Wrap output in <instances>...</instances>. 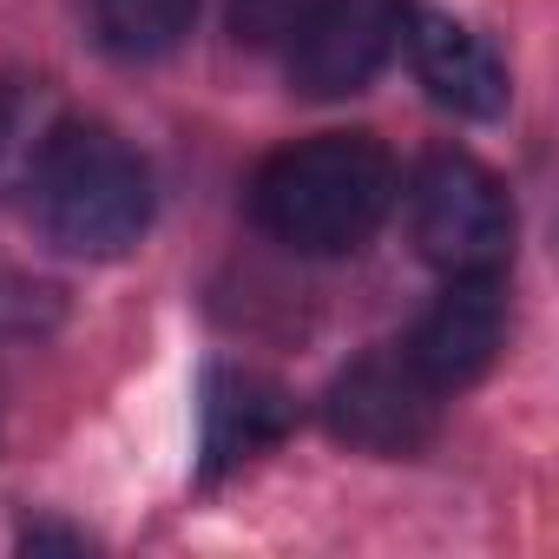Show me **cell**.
I'll list each match as a JSON object with an SVG mask.
<instances>
[{"label": "cell", "mask_w": 559, "mask_h": 559, "mask_svg": "<svg viewBox=\"0 0 559 559\" xmlns=\"http://www.w3.org/2000/svg\"><path fill=\"white\" fill-rule=\"evenodd\" d=\"M395 204V158L376 132H317L270 152L250 178V217L297 257H349Z\"/></svg>", "instance_id": "1"}, {"label": "cell", "mask_w": 559, "mask_h": 559, "mask_svg": "<svg viewBox=\"0 0 559 559\" xmlns=\"http://www.w3.org/2000/svg\"><path fill=\"white\" fill-rule=\"evenodd\" d=\"M34 224L67 257H126L152 230V165L112 126H60L27 171Z\"/></svg>", "instance_id": "2"}, {"label": "cell", "mask_w": 559, "mask_h": 559, "mask_svg": "<svg viewBox=\"0 0 559 559\" xmlns=\"http://www.w3.org/2000/svg\"><path fill=\"white\" fill-rule=\"evenodd\" d=\"M513 198L467 152H428L408 178V237L448 276H500L513 257Z\"/></svg>", "instance_id": "3"}, {"label": "cell", "mask_w": 559, "mask_h": 559, "mask_svg": "<svg viewBox=\"0 0 559 559\" xmlns=\"http://www.w3.org/2000/svg\"><path fill=\"white\" fill-rule=\"evenodd\" d=\"M323 421L336 441L362 448V454H382V461H402V454H421L441 428V395L415 376V362L402 349H376L362 362H349L330 395H323Z\"/></svg>", "instance_id": "4"}, {"label": "cell", "mask_w": 559, "mask_h": 559, "mask_svg": "<svg viewBox=\"0 0 559 559\" xmlns=\"http://www.w3.org/2000/svg\"><path fill=\"white\" fill-rule=\"evenodd\" d=\"M408 0H310L290 27V86L304 99L362 93L402 47Z\"/></svg>", "instance_id": "5"}, {"label": "cell", "mask_w": 559, "mask_h": 559, "mask_svg": "<svg viewBox=\"0 0 559 559\" xmlns=\"http://www.w3.org/2000/svg\"><path fill=\"white\" fill-rule=\"evenodd\" d=\"M500 349H507V290H500V276H448V290L428 304V317L402 343V356L415 362V376L441 402L474 389L500 362Z\"/></svg>", "instance_id": "6"}, {"label": "cell", "mask_w": 559, "mask_h": 559, "mask_svg": "<svg viewBox=\"0 0 559 559\" xmlns=\"http://www.w3.org/2000/svg\"><path fill=\"white\" fill-rule=\"evenodd\" d=\"M402 47L415 60V80L428 86L435 106L461 112V119H500L507 99H513V80H507V60L467 27V21H448V14H415L408 8V27H402Z\"/></svg>", "instance_id": "7"}, {"label": "cell", "mask_w": 559, "mask_h": 559, "mask_svg": "<svg viewBox=\"0 0 559 559\" xmlns=\"http://www.w3.org/2000/svg\"><path fill=\"white\" fill-rule=\"evenodd\" d=\"M297 421V402L276 389L270 376H250V369H217L211 389H204V467L224 474L263 448H276Z\"/></svg>", "instance_id": "8"}, {"label": "cell", "mask_w": 559, "mask_h": 559, "mask_svg": "<svg viewBox=\"0 0 559 559\" xmlns=\"http://www.w3.org/2000/svg\"><path fill=\"white\" fill-rule=\"evenodd\" d=\"M93 34L106 53L119 60H165L191 21H198V0H86Z\"/></svg>", "instance_id": "9"}, {"label": "cell", "mask_w": 559, "mask_h": 559, "mask_svg": "<svg viewBox=\"0 0 559 559\" xmlns=\"http://www.w3.org/2000/svg\"><path fill=\"white\" fill-rule=\"evenodd\" d=\"M53 323H60V290H53V284H40V276L0 270V343L47 336Z\"/></svg>", "instance_id": "10"}]
</instances>
